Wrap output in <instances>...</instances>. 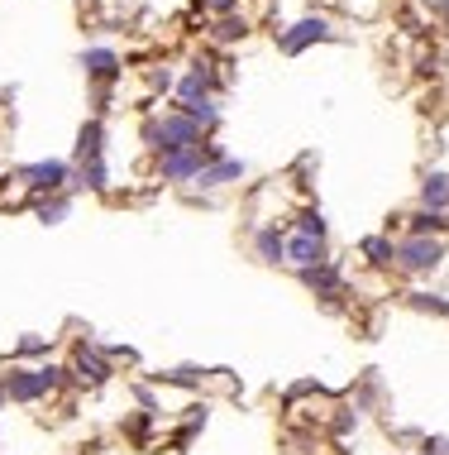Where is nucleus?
Returning <instances> with one entry per match:
<instances>
[{
	"label": "nucleus",
	"mask_w": 449,
	"mask_h": 455,
	"mask_svg": "<svg viewBox=\"0 0 449 455\" xmlns=\"http://www.w3.org/2000/svg\"><path fill=\"white\" fill-rule=\"evenodd\" d=\"M19 350H25V355H39L43 341H39V335H25V341H19Z\"/></svg>",
	"instance_id": "22"
},
{
	"label": "nucleus",
	"mask_w": 449,
	"mask_h": 455,
	"mask_svg": "<svg viewBox=\"0 0 449 455\" xmlns=\"http://www.w3.org/2000/svg\"><path fill=\"white\" fill-rule=\"evenodd\" d=\"M87 188H105V163L101 158H87Z\"/></svg>",
	"instance_id": "20"
},
{
	"label": "nucleus",
	"mask_w": 449,
	"mask_h": 455,
	"mask_svg": "<svg viewBox=\"0 0 449 455\" xmlns=\"http://www.w3.org/2000/svg\"><path fill=\"white\" fill-rule=\"evenodd\" d=\"M301 235H311V240H321V235H325V220H321V216H316V212H306V216H301Z\"/></svg>",
	"instance_id": "19"
},
{
	"label": "nucleus",
	"mask_w": 449,
	"mask_h": 455,
	"mask_svg": "<svg viewBox=\"0 0 449 455\" xmlns=\"http://www.w3.org/2000/svg\"><path fill=\"white\" fill-rule=\"evenodd\" d=\"M301 274H306V283H311V288H321V293L339 297V278H335V268L316 264V268H301Z\"/></svg>",
	"instance_id": "12"
},
{
	"label": "nucleus",
	"mask_w": 449,
	"mask_h": 455,
	"mask_svg": "<svg viewBox=\"0 0 449 455\" xmlns=\"http://www.w3.org/2000/svg\"><path fill=\"white\" fill-rule=\"evenodd\" d=\"M363 254H369L373 264H392V259H397V250H392L387 240H377V235H373V240H363Z\"/></svg>",
	"instance_id": "18"
},
{
	"label": "nucleus",
	"mask_w": 449,
	"mask_h": 455,
	"mask_svg": "<svg viewBox=\"0 0 449 455\" xmlns=\"http://www.w3.org/2000/svg\"><path fill=\"white\" fill-rule=\"evenodd\" d=\"M148 139L163 149V154H177V149H196V125L186 115H168L163 125H153Z\"/></svg>",
	"instance_id": "1"
},
{
	"label": "nucleus",
	"mask_w": 449,
	"mask_h": 455,
	"mask_svg": "<svg viewBox=\"0 0 449 455\" xmlns=\"http://www.w3.org/2000/svg\"><path fill=\"white\" fill-rule=\"evenodd\" d=\"M206 10H216V15H230V10H234V0H206Z\"/></svg>",
	"instance_id": "23"
},
{
	"label": "nucleus",
	"mask_w": 449,
	"mask_h": 455,
	"mask_svg": "<svg viewBox=\"0 0 449 455\" xmlns=\"http://www.w3.org/2000/svg\"><path fill=\"white\" fill-rule=\"evenodd\" d=\"M0 403H5V383H0Z\"/></svg>",
	"instance_id": "24"
},
{
	"label": "nucleus",
	"mask_w": 449,
	"mask_h": 455,
	"mask_svg": "<svg viewBox=\"0 0 449 455\" xmlns=\"http://www.w3.org/2000/svg\"><path fill=\"white\" fill-rule=\"evenodd\" d=\"M445 226H449L445 212H421V216H411V235H430V230H445Z\"/></svg>",
	"instance_id": "14"
},
{
	"label": "nucleus",
	"mask_w": 449,
	"mask_h": 455,
	"mask_svg": "<svg viewBox=\"0 0 449 455\" xmlns=\"http://www.w3.org/2000/svg\"><path fill=\"white\" fill-rule=\"evenodd\" d=\"M25 178L34 182V188H63V178H67V168L63 163H34V168H25Z\"/></svg>",
	"instance_id": "9"
},
{
	"label": "nucleus",
	"mask_w": 449,
	"mask_h": 455,
	"mask_svg": "<svg viewBox=\"0 0 449 455\" xmlns=\"http://www.w3.org/2000/svg\"><path fill=\"white\" fill-rule=\"evenodd\" d=\"M282 244H287V240H282L278 230H258V254H263L268 264H278V259H282Z\"/></svg>",
	"instance_id": "15"
},
{
	"label": "nucleus",
	"mask_w": 449,
	"mask_h": 455,
	"mask_svg": "<svg viewBox=\"0 0 449 455\" xmlns=\"http://www.w3.org/2000/svg\"><path fill=\"white\" fill-rule=\"evenodd\" d=\"M440 259H445V244L430 240V235H411V240L397 250V264L411 268V274H425V268H435Z\"/></svg>",
	"instance_id": "2"
},
{
	"label": "nucleus",
	"mask_w": 449,
	"mask_h": 455,
	"mask_svg": "<svg viewBox=\"0 0 449 455\" xmlns=\"http://www.w3.org/2000/svg\"><path fill=\"white\" fill-rule=\"evenodd\" d=\"M234 178H244V163L240 158H220L216 168H201L196 173L201 188H220V182H234Z\"/></svg>",
	"instance_id": "7"
},
{
	"label": "nucleus",
	"mask_w": 449,
	"mask_h": 455,
	"mask_svg": "<svg viewBox=\"0 0 449 455\" xmlns=\"http://www.w3.org/2000/svg\"><path fill=\"white\" fill-rule=\"evenodd\" d=\"M206 91H210V77L196 67V73L182 81V106H201V101H206Z\"/></svg>",
	"instance_id": "11"
},
{
	"label": "nucleus",
	"mask_w": 449,
	"mask_h": 455,
	"mask_svg": "<svg viewBox=\"0 0 449 455\" xmlns=\"http://www.w3.org/2000/svg\"><path fill=\"white\" fill-rule=\"evenodd\" d=\"M421 197H425V212H445V206H449V178H445V173H430L425 188H421Z\"/></svg>",
	"instance_id": "8"
},
{
	"label": "nucleus",
	"mask_w": 449,
	"mask_h": 455,
	"mask_svg": "<svg viewBox=\"0 0 449 455\" xmlns=\"http://www.w3.org/2000/svg\"><path fill=\"white\" fill-rule=\"evenodd\" d=\"M201 158H220V149H177V154H163V178L168 182H182V178H196L201 173Z\"/></svg>",
	"instance_id": "3"
},
{
	"label": "nucleus",
	"mask_w": 449,
	"mask_h": 455,
	"mask_svg": "<svg viewBox=\"0 0 449 455\" xmlns=\"http://www.w3.org/2000/svg\"><path fill=\"white\" fill-rule=\"evenodd\" d=\"M43 374L39 369H10L5 374V398H15V403H34V398H43Z\"/></svg>",
	"instance_id": "4"
},
{
	"label": "nucleus",
	"mask_w": 449,
	"mask_h": 455,
	"mask_svg": "<svg viewBox=\"0 0 449 455\" xmlns=\"http://www.w3.org/2000/svg\"><path fill=\"white\" fill-rule=\"evenodd\" d=\"M105 374H110V369H105V359L96 355V350H87V345H81V350H77V379H87V383H101Z\"/></svg>",
	"instance_id": "10"
},
{
	"label": "nucleus",
	"mask_w": 449,
	"mask_h": 455,
	"mask_svg": "<svg viewBox=\"0 0 449 455\" xmlns=\"http://www.w3.org/2000/svg\"><path fill=\"white\" fill-rule=\"evenodd\" d=\"M321 39H330L325 19H301V25H292L287 34H282V53H301L306 43H321Z\"/></svg>",
	"instance_id": "5"
},
{
	"label": "nucleus",
	"mask_w": 449,
	"mask_h": 455,
	"mask_svg": "<svg viewBox=\"0 0 449 455\" xmlns=\"http://www.w3.org/2000/svg\"><path fill=\"white\" fill-rule=\"evenodd\" d=\"M282 259H292L297 268H316V264H325V250H321V240H311V235H292L282 244Z\"/></svg>",
	"instance_id": "6"
},
{
	"label": "nucleus",
	"mask_w": 449,
	"mask_h": 455,
	"mask_svg": "<svg viewBox=\"0 0 449 455\" xmlns=\"http://www.w3.org/2000/svg\"><path fill=\"white\" fill-rule=\"evenodd\" d=\"M115 67H120V58H115L110 49H91L87 53V73L91 77H115Z\"/></svg>",
	"instance_id": "13"
},
{
	"label": "nucleus",
	"mask_w": 449,
	"mask_h": 455,
	"mask_svg": "<svg viewBox=\"0 0 449 455\" xmlns=\"http://www.w3.org/2000/svg\"><path fill=\"white\" fill-rule=\"evenodd\" d=\"M77 154L81 158H101V125L91 120L87 130H81V144H77Z\"/></svg>",
	"instance_id": "16"
},
{
	"label": "nucleus",
	"mask_w": 449,
	"mask_h": 455,
	"mask_svg": "<svg viewBox=\"0 0 449 455\" xmlns=\"http://www.w3.org/2000/svg\"><path fill=\"white\" fill-rule=\"evenodd\" d=\"M244 34H249V25H244V19H234V15H224L220 25H216V39L220 43H234V39H244Z\"/></svg>",
	"instance_id": "17"
},
{
	"label": "nucleus",
	"mask_w": 449,
	"mask_h": 455,
	"mask_svg": "<svg viewBox=\"0 0 449 455\" xmlns=\"http://www.w3.org/2000/svg\"><path fill=\"white\" fill-rule=\"evenodd\" d=\"M416 307H421V312H425V307H430V312H449L440 297H425V293H416Z\"/></svg>",
	"instance_id": "21"
}]
</instances>
